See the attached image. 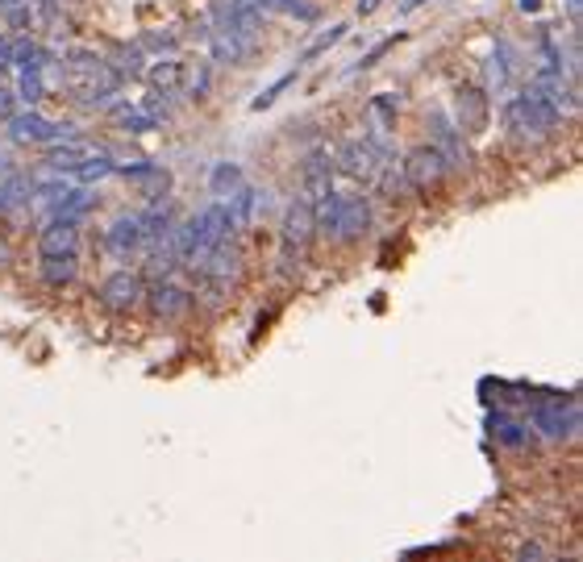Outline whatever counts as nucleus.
<instances>
[{
  "instance_id": "f257e3e1",
  "label": "nucleus",
  "mask_w": 583,
  "mask_h": 562,
  "mask_svg": "<svg viewBox=\"0 0 583 562\" xmlns=\"http://www.w3.org/2000/svg\"><path fill=\"white\" fill-rule=\"evenodd\" d=\"M562 113L559 100H551L546 92H538V88H521L517 97H504V105H500V121H504L508 138L517 142H541L551 138V134L562 130Z\"/></svg>"
},
{
  "instance_id": "f03ea898",
  "label": "nucleus",
  "mask_w": 583,
  "mask_h": 562,
  "mask_svg": "<svg viewBox=\"0 0 583 562\" xmlns=\"http://www.w3.org/2000/svg\"><path fill=\"white\" fill-rule=\"evenodd\" d=\"M530 429L541 442H571L579 433V396L575 392H546L530 396Z\"/></svg>"
},
{
  "instance_id": "7ed1b4c3",
  "label": "nucleus",
  "mask_w": 583,
  "mask_h": 562,
  "mask_svg": "<svg viewBox=\"0 0 583 562\" xmlns=\"http://www.w3.org/2000/svg\"><path fill=\"white\" fill-rule=\"evenodd\" d=\"M313 238H317L313 205L301 196V200H292V205L283 208V221H280V254H275L280 275H296V271L304 267V259H309V242Z\"/></svg>"
},
{
  "instance_id": "20e7f679",
  "label": "nucleus",
  "mask_w": 583,
  "mask_h": 562,
  "mask_svg": "<svg viewBox=\"0 0 583 562\" xmlns=\"http://www.w3.org/2000/svg\"><path fill=\"white\" fill-rule=\"evenodd\" d=\"M400 171H404L409 192L430 196V192H438V188H442L446 162H442V154H438V146H433V142H425V146H417V151H409L404 159H400Z\"/></svg>"
},
{
  "instance_id": "39448f33",
  "label": "nucleus",
  "mask_w": 583,
  "mask_h": 562,
  "mask_svg": "<svg viewBox=\"0 0 583 562\" xmlns=\"http://www.w3.org/2000/svg\"><path fill=\"white\" fill-rule=\"evenodd\" d=\"M142 296H146V283H142L138 271L130 267H117V271H108L105 280H100L97 288V300L105 304L108 313H130V309H138Z\"/></svg>"
},
{
  "instance_id": "423d86ee",
  "label": "nucleus",
  "mask_w": 583,
  "mask_h": 562,
  "mask_svg": "<svg viewBox=\"0 0 583 562\" xmlns=\"http://www.w3.org/2000/svg\"><path fill=\"white\" fill-rule=\"evenodd\" d=\"M430 142L442 154L446 171H463L467 167V146H463V130L454 125V117L446 108H433L430 113Z\"/></svg>"
},
{
  "instance_id": "0eeeda50",
  "label": "nucleus",
  "mask_w": 583,
  "mask_h": 562,
  "mask_svg": "<svg viewBox=\"0 0 583 562\" xmlns=\"http://www.w3.org/2000/svg\"><path fill=\"white\" fill-rule=\"evenodd\" d=\"M487 117H492V97L476 84H458L454 88V125L467 134H484Z\"/></svg>"
},
{
  "instance_id": "6e6552de",
  "label": "nucleus",
  "mask_w": 583,
  "mask_h": 562,
  "mask_svg": "<svg viewBox=\"0 0 583 562\" xmlns=\"http://www.w3.org/2000/svg\"><path fill=\"white\" fill-rule=\"evenodd\" d=\"M9 130H13V138H17V142L51 146V142L71 138V130H76V125H67V121H51V117H42V113H33V108H30V113H13Z\"/></svg>"
},
{
  "instance_id": "1a4fd4ad",
  "label": "nucleus",
  "mask_w": 583,
  "mask_h": 562,
  "mask_svg": "<svg viewBox=\"0 0 583 562\" xmlns=\"http://www.w3.org/2000/svg\"><path fill=\"white\" fill-rule=\"evenodd\" d=\"M375 171H379V159H375V151H371L367 142H346V146H338V154H334V175H346L350 184L371 188Z\"/></svg>"
},
{
  "instance_id": "9d476101",
  "label": "nucleus",
  "mask_w": 583,
  "mask_h": 562,
  "mask_svg": "<svg viewBox=\"0 0 583 562\" xmlns=\"http://www.w3.org/2000/svg\"><path fill=\"white\" fill-rule=\"evenodd\" d=\"M192 304H196V296L188 292V288L175 280V275H162V280L154 283L151 313L159 317V321H184V317L192 313Z\"/></svg>"
},
{
  "instance_id": "9b49d317",
  "label": "nucleus",
  "mask_w": 583,
  "mask_h": 562,
  "mask_svg": "<svg viewBox=\"0 0 583 562\" xmlns=\"http://www.w3.org/2000/svg\"><path fill=\"white\" fill-rule=\"evenodd\" d=\"M301 188H304V200H309V205H321L325 196L334 192V154L325 151V146H317L313 154H304Z\"/></svg>"
},
{
  "instance_id": "f8f14e48",
  "label": "nucleus",
  "mask_w": 583,
  "mask_h": 562,
  "mask_svg": "<svg viewBox=\"0 0 583 562\" xmlns=\"http://www.w3.org/2000/svg\"><path fill=\"white\" fill-rule=\"evenodd\" d=\"M521 84V63H517V46L500 38L492 59H487V97H508Z\"/></svg>"
},
{
  "instance_id": "ddd939ff",
  "label": "nucleus",
  "mask_w": 583,
  "mask_h": 562,
  "mask_svg": "<svg viewBox=\"0 0 583 562\" xmlns=\"http://www.w3.org/2000/svg\"><path fill=\"white\" fill-rule=\"evenodd\" d=\"M38 254H79V221L51 213L46 229H38Z\"/></svg>"
},
{
  "instance_id": "4468645a",
  "label": "nucleus",
  "mask_w": 583,
  "mask_h": 562,
  "mask_svg": "<svg viewBox=\"0 0 583 562\" xmlns=\"http://www.w3.org/2000/svg\"><path fill=\"white\" fill-rule=\"evenodd\" d=\"M113 175H121L125 184H134L151 205H159L162 196L171 192V175L162 171L159 162H130V167H117Z\"/></svg>"
},
{
  "instance_id": "2eb2a0df",
  "label": "nucleus",
  "mask_w": 583,
  "mask_h": 562,
  "mask_svg": "<svg viewBox=\"0 0 583 562\" xmlns=\"http://www.w3.org/2000/svg\"><path fill=\"white\" fill-rule=\"evenodd\" d=\"M146 246V229H142V213L134 217H117L113 226L105 229V250L113 259H130L138 250Z\"/></svg>"
},
{
  "instance_id": "dca6fc26",
  "label": "nucleus",
  "mask_w": 583,
  "mask_h": 562,
  "mask_svg": "<svg viewBox=\"0 0 583 562\" xmlns=\"http://www.w3.org/2000/svg\"><path fill=\"white\" fill-rule=\"evenodd\" d=\"M487 433H492L504 450H530L533 446L530 421H521V417H513V412H504V409H496L487 417Z\"/></svg>"
},
{
  "instance_id": "f3484780",
  "label": "nucleus",
  "mask_w": 583,
  "mask_h": 562,
  "mask_svg": "<svg viewBox=\"0 0 583 562\" xmlns=\"http://www.w3.org/2000/svg\"><path fill=\"white\" fill-rule=\"evenodd\" d=\"M188 79V67L180 63V59H159V63L146 71V84H151V97H162V100H171L180 88H184Z\"/></svg>"
},
{
  "instance_id": "a211bd4d",
  "label": "nucleus",
  "mask_w": 583,
  "mask_h": 562,
  "mask_svg": "<svg viewBox=\"0 0 583 562\" xmlns=\"http://www.w3.org/2000/svg\"><path fill=\"white\" fill-rule=\"evenodd\" d=\"M79 271V254H38V275L46 288H67Z\"/></svg>"
},
{
  "instance_id": "6ab92c4d",
  "label": "nucleus",
  "mask_w": 583,
  "mask_h": 562,
  "mask_svg": "<svg viewBox=\"0 0 583 562\" xmlns=\"http://www.w3.org/2000/svg\"><path fill=\"white\" fill-rule=\"evenodd\" d=\"M367 117H371V125H375V130H392V125H396V117H400V97H396V92H375V97H371V105H367Z\"/></svg>"
},
{
  "instance_id": "aec40b11",
  "label": "nucleus",
  "mask_w": 583,
  "mask_h": 562,
  "mask_svg": "<svg viewBox=\"0 0 583 562\" xmlns=\"http://www.w3.org/2000/svg\"><path fill=\"white\" fill-rule=\"evenodd\" d=\"M25 200H30V180H25V175H5V180H0V217L17 213Z\"/></svg>"
},
{
  "instance_id": "412c9836",
  "label": "nucleus",
  "mask_w": 583,
  "mask_h": 562,
  "mask_svg": "<svg viewBox=\"0 0 583 562\" xmlns=\"http://www.w3.org/2000/svg\"><path fill=\"white\" fill-rule=\"evenodd\" d=\"M263 13H283V17H296V22L313 25L317 17H321V9L317 5H304V0H254Z\"/></svg>"
},
{
  "instance_id": "4be33fe9",
  "label": "nucleus",
  "mask_w": 583,
  "mask_h": 562,
  "mask_svg": "<svg viewBox=\"0 0 583 562\" xmlns=\"http://www.w3.org/2000/svg\"><path fill=\"white\" fill-rule=\"evenodd\" d=\"M208 184H213V192L221 196V200H229V196L246 184V175H242L238 162H217V167H213V180H208Z\"/></svg>"
},
{
  "instance_id": "5701e85b",
  "label": "nucleus",
  "mask_w": 583,
  "mask_h": 562,
  "mask_svg": "<svg viewBox=\"0 0 583 562\" xmlns=\"http://www.w3.org/2000/svg\"><path fill=\"white\" fill-rule=\"evenodd\" d=\"M342 38H346V25H334V30H325L321 38H317V42L301 54V63H313V59H321V54L329 51V46H338V42H342Z\"/></svg>"
},
{
  "instance_id": "b1692460",
  "label": "nucleus",
  "mask_w": 583,
  "mask_h": 562,
  "mask_svg": "<svg viewBox=\"0 0 583 562\" xmlns=\"http://www.w3.org/2000/svg\"><path fill=\"white\" fill-rule=\"evenodd\" d=\"M296 76H301V63L292 67L288 76H280V79H275V84H271L267 92H259V100H254V113H263V108H271V105H275V100H280V92H283V88H288V84H296Z\"/></svg>"
},
{
  "instance_id": "393cba45",
  "label": "nucleus",
  "mask_w": 583,
  "mask_h": 562,
  "mask_svg": "<svg viewBox=\"0 0 583 562\" xmlns=\"http://www.w3.org/2000/svg\"><path fill=\"white\" fill-rule=\"evenodd\" d=\"M396 42H404V33H392V38H384V42H375L367 54H363V63H358V67H363V71H371V67H375L379 59H384V54H388Z\"/></svg>"
},
{
  "instance_id": "a878e982",
  "label": "nucleus",
  "mask_w": 583,
  "mask_h": 562,
  "mask_svg": "<svg viewBox=\"0 0 583 562\" xmlns=\"http://www.w3.org/2000/svg\"><path fill=\"white\" fill-rule=\"evenodd\" d=\"M208 88H213V67H200V76L188 84V97H192V100H205Z\"/></svg>"
},
{
  "instance_id": "bb28decb",
  "label": "nucleus",
  "mask_w": 583,
  "mask_h": 562,
  "mask_svg": "<svg viewBox=\"0 0 583 562\" xmlns=\"http://www.w3.org/2000/svg\"><path fill=\"white\" fill-rule=\"evenodd\" d=\"M17 113V97H13L9 88H0V121H9Z\"/></svg>"
},
{
  "instance_id": "cd10ccee",
  "label": "nucleus",
  "mask_w": 583,
  "mask_h": 562,
  "mask_svg": "<svg viewBox=\"0 0 583 562\" xmlns=\"http://www.w3.org/2000/svg\"><path fill=\"white\" fill-rule=\"evenodd\" d=\"M517 554H521V558H546V546H538V541H525Z\"/></svg>"
},
{
  "instance_id": "c85d7f7f",
  "label": "nucleus",
  "mask_w": 583,
  "mask_h": 562,
  "mask_svg": "<svg viewBox=\"0 0 583 562\" xmlns=\"http://www.w3.org/2000/svg\"><path fill=\"white\" fill-rule=\"evenodd\" d=\"M9 51H13V42H9V38H5V33H0V76H5V71H9Z\"/></svg>"
},
{
  "instance_id": "c756f323",
  "label": "nucleus",
  "mask_w": 583,
  "mask_h": 562,
  "mask_svg": "<svg viewBox=\"0 0 583 562\" xmlns=\"http://www.w3.org/2000/svg\"><path fill=\"white\" fill-rule=\"evenodd\" d=\"M567 13H571V25L579 30V13H583V0H567Z\"/></svg>"
},
{
  "instance_id": "7c9ffc66",
  "label": "nucleus",
  "mask_w": 583,
  "mask_h": 562,
  "mask_svg": "<svg viewBox=\"0 0 583 562\" xmlns=\"http://www.w3.org/2000/svg\"><path fill=\"white\" fill-rule=\"evenodd\" d=\"M379 5H384V0H358V17H371Z\"/></svg>"
},
{
  "instance_id": "2f4dec72",
  "label": "nucleus",
  "mask_w": 583,
  "mask_h": 562,
  "mask_svg": "<svg viewBox=\"0 0 583 562\" xmlns=\"http://www.w3.org/2000/svg\"><path fill=\"white\" fill-rule=\"evenodd\" d=\"M521 5V13H538L541 9V0H517Z\"/></svg>"
},
{
  "instance_id": "473e14b6",
  "label": "nucleus",
  "mask_w": 583,
  "mask_h": 562,
  "mask_svg": "<svg viewBox=\"0 0 583 562\" xmlns=\"http://www.w3.org/2000/svg\"><path fill=\"white\" fill-rule=\"evenodd\" d=\"M425 0H400V13H412V9H421Z\"/></svg>"
},
{
  "instance_id": "72a5a7b5",
  "label": "nucleus",
  "mask_w": 583,
  "mask_h": 562,
  "mask_svg": "<svg viewBox=\"0 0 583 562\" xmlns=\"http://www.w3.org/2000/svg\"><path fill=\"white\" fill-rule=\"evenodd\" d=\"M0 171H5V151H0Z\"/></svg>"
}]
</instances>
